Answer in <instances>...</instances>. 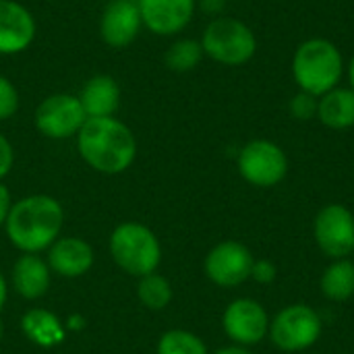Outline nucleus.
I'll return each instance as SVG.
<instances>
[{
  "mask_svg": "<svg viewBox=\"0 0 354 354\" xmlns=\"http://www.w3.org/2000/svg\"><path fill=\"white\" fill-rule=\"evenodd\" d=\"M75 139L81 160L102 174H120L137 158L135 133L116 116L87 118Z\"/></svg>",
  "mask_w": 354,
  "mask_h": 354,
  "instance_id": "obj_1",
  "label": "nucleus"
},
{
  "mask_svg": "<svg viewBox=\"0 0 354 354\" xmlns=\"http://www.w3.org/2000/svg\"><path fill=\"white\" fill-rule=\"evenodd\" d=\"M64 209L50 195H29L10 205L4 228L6 236L21 253L48 251L60 239Z\"/></svg>",
  "mask_w": 354,
  "mask_h": 354,
  "instance_id": "obj_2",
  "label": "nucleus"
},
{
  "mask_svg": "<svg viewBox=\"0 0 354 354\" xmlns=\"http://www.w3.org/2000/svg\"><path fill=\"white\" fill-rule=\"evenodd\" d=\"M290 68L301 91L322 97L340 85L346 73V62L334 41L326 37H311L297 46Z\"/></svg>",
  "mask_w": 354,
  "mask_h": 354,
  "instance_id": "obj_3",
  "label": "nucleus"
},
{
  "mask_svg": "<svg viewBox=\"0 0 354 354\" xmlns=\"http://www.w3.org/2000/svg\"><path fill=\"white\" fill-rule=\"evenodd\" d=\"M110 255L129 276L153 274L162 261V245L151 228L139 222H122L110 234Z\"/></svg>",
  "mask_w": 354,
  "mask_h": 354,
  "instance_id": "obj_4",
  "label": "nucleus"
},
{
  "mask_svg": "<svg viewBox=\"0 0 354 354\" xmlns=\"http://www.w3.org/2000/svg\"><path fill=\"white\" fill-rule=\"evenodd\" d=\"M199 41L203 54L224 66H243L257 54L255 31L234 17H216L209 21Z\"/></svg>",
  "mask_w": 354,
  "mask_h": 354,
  "instance_id": "obj_5",
  "label": "nucleus"
},
{
  "mask_svg": "<svg viewBox=\"0 0 354 354\" xmlns=\"http://www.w3.org/2000/svg\"><path fill=\"white\" fill-rule=\"evenodd\" d=\"M324 330L319 313L303 303L284 307L270 322V340L282 353H301L311 348Z\"/></svg>",
  "mask_w": 354,
  "mask_h": 354,
  "instance_id": "obj_6",
  "label": "nucleus"
},
{
  "mask_svg": "<svg viewBox=\"0 0 354 354\" xmlns=\"http://www.w3.org/2000/svg\"><path fill=\"white\" fill-rule=\"evenodd\" d=\"M241 176L259 189L280 185L288 174V158L284 149L270 139H253L243 145L236 158Z\"/></svg>",
  "mask_w": 354,
  "mask_h": 354,
  "instance_id": "obj_7",
  "label": "nucleus"
},
{
  "mask_svg": "<svg viewBox=\"0 0 354 354\" xmlns=\"http://www.w3.org/2000/svg\"><path fill=\"white\" fill-rule=\"evenodd\" d=\"M35 129L54 141L77 137L81 127L87 120V114L73 93H52L39 102L35 108Z\"/></svg>",
  "mask_w": 354,
  "mask_h": 354,
  "instance_id": "obj_8",
  "label": "nucleus"
},
{
  "mask_svg": "<svg viewBox=\"0 0 354 354\" xmlns=\"http://www.w3.org/2000/svg\"><path fill=\"white\" fill-rule=\"evenodd\" d=\"M313 236L317 247L332 259H346L354 253V216L346 205L330 203L315 216Z\"/></svg>",
  "mask_w": 354,
  "mask_h": 354,
  "instance_id": "obj_9",
  "label": "nucleus"
},
{
  "mask_svg": "<svg viewBox=\"0 0 354 354\" xmlns=\"http://www.w3.org/2000/svg\"><path fill=\"white\" fill-rule=\"evenodd\" d=\"M253 255L251 251L239 241H224L218 243L205 257V276L220 288H234L241 286L251 278L253 270Z\"/></svg>",
  "mask_w": 354,
  "mask_h": 354,
  "instance_id": "obj_10",
  "label": "nucleus"
},
{
  "mask_svg": "<svg viewBox=\"0 0 354 354\" xmlns=\"http://www.w3.org/2000/svg\"><path fill=\"white\" fill-rule=\"evenodd\" d=\"M222 328L234 344L253 346L268 336L270 317L261 303L253 299H236L226 307L222 315Z\"/></svg>",
  "mask_w": 354,
  "mask_h": 354,
  "instance_id": "obj_11",
  "label": "nucleus"
},
{
  "mask_svg": "<svg viewBox=\"0 0 354 354\" xmlns=\"http://www.w3.org/2000/svg\"><path fill=\"white\" fill-rule=\"evenodd\" d=\"M143 27L137 0H110L100 17V37L106 46L122 50L131 46Z\"/></svg>",
  "mask_w": 354,
  "mask_h": 354,
  "instance_id": "obj_12",
  "label": "nucleus"
},
{
  "mask_svg": "<svg viewBox=\"0 0 354 354\" xmlns=\"http://www.w3.org/2000/svg\"><path fill=\"white\" fill-rule=\"evenodd\" d=\"M137 4L143 27L160 37L178 35L197 8V0H137Z\"/></svg>",
  "mask_w": 354,
  "mask_h": 354,
  "instance_id": "obj_13",
  "label": "nucleus"
},
{
  "mask_svg": "<svg viewBox=\"0 0 354 354\" xmlns=\"http://www.w3.org/2000/svg\"><path fill=\"white\" fill-rule=\"evenodd\" d=\"M37 33L35 17L17 0H0V56L25 52Z\"/></svg>",
  "mask_w": 354,
  "mask_h": 354,
  "instance_id": "obj_14",
  "label": "nucleus"
},
{
  "mask_svg": "<svg viewBox=\"0 0 354 354\" xmlns=\"http://www.w3.org/2000/svg\"><path fill=\"white\" fill-rule=\"evenodd\" d=\"M48 266L62 278H81L93 266V249L79 236H60L48 249Z\"/></svg>",
  "mask_w": 354,
  "mask_h": 354,
  "instance_id": "obj_15",
  "label": "nucleus"
},
{
  "mask_svg": "<svg viewBox=\"0 0 354 354\" xmlns=\"http://www.w3.org/2000/svg\"><path fill=\"white\" fill-rule=\"evenodd\" d=\"M79 102L87 118L114 116L120 106V85L112 75H93L79 91Z\"/></svg>",
  "mask_w": 354,
  "mask_h": 354,
  "instance_id": "obj_16",
  "label": "nucleus"
},
{
  "mask_svg": "<svg viewBox=\"0 0 354 354\" xmlns=\"http://www.w3.org/2000/svg\"><path fill=\"white\" fill-rule=\"evenodd\" d=\"M50 266L48 261H44L39 255L33 253H23L12 268V284L17 288V292L27 299V301H35L41 299L48 288H50Z\"/></svg>",
  "mask_w": 354,
  "mask_h": 354,
  "instance_id": "obj_17",
  "label": "nucleus"
},
{
  "mask_svg": "<svg viewBox=\"0 0 354 354\" xmlns=\"http://www.w3.org/2000/svg\"><path fill=\"white\" fill-rule=\"evenodd\" d=\"M317 120L332 131H348L354 127V91L351 87H334L319 97Z\"/></svg>",
  "mask_w": 354,
  "mask_h": 354,
  "instance_id": "obj_18",
  "label": "nucleus"
},
{
  "mask_svg": "<svg viewBox=\"0 0 354 354\" xmlns=\"http://www.w3.org/2000/svg\"><path fill=\"white\" fill-rule=\"evenodd\" d=\"M23 334L41 348H52L64 342L66 330L62 322L48 309H29L21 319Z\"/></svg>",
  "mask_w": 354,
  "mask_h": 354,
  "instance_id": "obj_19",
  "label": "nucleus"
},
{
  "mask_svg": "<svg viewBox=\"0 0 354 354\" xmlns=\"http://www.w3.org/2000/svg\"><path fill=\"white\" fill-rule=\"evenodd\" d=\"M322 295L328 301L344 303L354 295V263L348 259H334L319 280Z\"/></svg>",
  "mask_w": 354,
  "mask_h": 354,
  "instance_id": "obj_20",
  "label": "nucleus"
},
{
  "mask_svg": "<svg viewBox=\"0 0 354 354\" xmlns=\"http://www.w3.org/2000/svg\"><path fill=\"white\" fill-rule=\"evenodd\" d=\"M203 48L199 39H191V37H180L176 41H172L164 54V62L170 71L174 73H189L193 68L199 66V62L203 60Z\"/></svg>",
  "mask_w": 354,
  "mask_h": 354,
  "instance_id": "obj_21",
  "label": "nucleus"
},
{
  "mask_svg": "<svg viewBox=\"0 0 354 354\" xmlns=\"http://www.w3.org/2000/svg\"><path fill=\"white\" fill-rule=\"evenodd\" d=\"M137 297L141 301V305L149 311H162L170 305L172 301V284L168 282V278L160 276V274H147L143 278H139V286H137Z\"/></svg>",
  "mask_w": 354,
  "mask_h": 354,
  "instance_id": "obj_22",
  "label": "nucleus"
},
{
  "mask_svg": "<svg viewBox=\"0 0 354 354\" xmlns=\"http://www.w3.org/2000/svg\"><path fill=\"white\" fill-rule=\"evenodd\" d=\"M158 354H209L203 340L187 330H170L162 334L158 342Z\"/></svg>",
  "mask_w": 354,
  "mask_h": 354,
  "instance_id": "obj_23",
  "label": "nucleus"
},
{
  "mask_svg": "<svg viewBox=\"0 0 354 354\" xmlns=\"http://www.w3.org/2000/svg\"><path fill=\"white\" fill-rule=\"evenodd\" d=\"M317 108H319V97H315L307 91H301V89H299V93L292 95V100L288 104V110L297 120L317 118Z\"/></svg>",
  "mask_w": 354,
  "mask_h": 354,
  "instance_id": "obj_24",
  "label": "nucleus"
},
{
  "mask_svg": "<svg viewBox=\"0 0 354 354\" xmlns=\"http://www.w3.org/2000/svg\"><path fill=\"white\" fill-rule=\"evenodd\" d=\"M19 104H21L19 89L8 77L0 75V122L12 118L19 110Z\"/></svg>",
  "mask_w": 354,
  "mask_h": 354,
  "instance_id": "obj_25",
  "label": "nucleus"
},
{
  "mask_svg": "<svg viewBox=\"0 0 354 354\" xmlns=\"http://www.w3.org/2000/svg\"><path fill=\"white\" fill-rule=\"evenodd\" d=\"M276 276H278V270H276V266L270 259H257V261H253L251 278L257 284H272L276 280Z\"/></svg>",
  "mask_w": 354,
  "mask_h": 354,
  "instance_id": "obj_26",
  "label": "nucleus"
},
{
  "mask_svg": "<svg viewBox=\"0 0 354 354\" xmlns=\"http://www.w3.org/2000/svg\"><path fill=\"white\" fill-rule=\"evenodd\" d=\"M12 166H15V149H12L10 141L0 133V183L4 176H8Z\"/></svg>",
  "mask_w": 354,
  "mask_h": 354,
  "instance_id": "obj_27",
  "label": "nucleus"
},
{
  "mask_svg": "<svg viewBox=\"0 0 354 354\" xmlns=\"http://www.w3.org/2000/svg\"><path fill=\"white\" fill-rule=\"evenodd\" d=\"M10 205H12V201H10V193H8V189L0 183V226H4Z\"/></svg>",
  "mask_w": 354,
  "mask_h": 354,
  "instance_id": "obj_28",
  "label": "nucleus"
},
{
  "mask_svg": "<svg viewBox=\"0 0 354 354\" xmlns=\"http://www.w3.org/2000/svg\"><path fill=\"white\" fill-rule=\"evenodd\" d=\"M214 354H251L247 351V346H239V344H232V346H224L220 351H216Z\"/></svg>",
  "mask_w": 354,
  "mask_h": 354,
  "instance_id": "obj_29",
  "label": "nucleus"
},
{
  "mask_svg": "<svg viewBox=\"0 0 354 354\" xmlns=\"http://www.w3.org/2000/svg\"><path fill=\"white\" fill-rule=\"evenodd\" d=\"M6 297H8V286H6V280H4V276L0 274V311L4 309Z\"/></svg>",
  "mask_w": 354,
  "mask_h": 354,
  "instance_id": "obj_30",
  "label": "nucleus"
},
{
  "mask_svg": "<svg viewBox=\"0 0 354 354\" xmlns=\"http://www.w3.org/2000/svg\"><path fill=\"white\" fill-rule=\"evenodd\" d=\"M346 77H348V87L354 91V56L346 64Z\"/></svg>",
  "mask_w": 354,
  "mask_h": 354,
  "instance_id": "obj_31",
  "label": "nucleus"
},
{
  "mask_svg": "<svg viewBox=\"0 0 354 354\" xmlns=\"http://www.w3.org/2000/svg\"><path fill=\"white\" fill-rule=\"evenodd\" d=\"M2 334H4V328H2V324H0V342H2Z\"/></svg>",
  "mask_w": 354,
  "mask_h": 354,
  "instance_id": "obj_32",
  "label": "nucleus"
}]
</instances>
